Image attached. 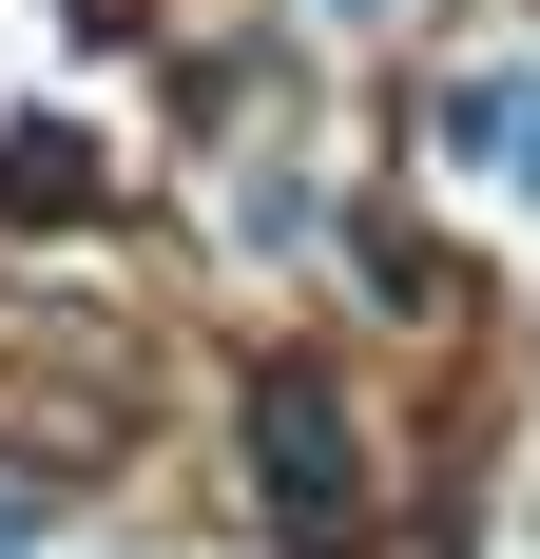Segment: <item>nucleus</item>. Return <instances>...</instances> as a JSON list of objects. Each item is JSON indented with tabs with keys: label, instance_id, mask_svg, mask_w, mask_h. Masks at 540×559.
<instances>
[{
	"label": "nucleus",
	"instance_id": "nucleus-4",
	"mask_svg": "<svg viewBox=\"0 0 540 559\" xmlns=\"http://www.w3.org/2000/svg\"><path fill=\"white\" fill-rule=\"evenodd\" d=\"M78 20H136V0H78Z\"/></svg>",
	"mask_w": 540,
	"mask_h": 559
},
{
	"label": "nucleus",
	"instance_id": "nucleus-2",
	"mask_svg": "<svg viewBox=\"0 0 540 559\" xmlns=\"http://www.w3.org/2000/svg\"><path fill=\"white\" fill-rule=\"evenodd\" d=\"M444 135H463L483 174H521V193H540V58H483V78L444 97Z\"/></svg>",
	"mask_w": 540,
	"mask_h": 559
},
{
	"label": "nucleus",
	"instance_id": "nucleus-1",
	"mask_svg": "<svg viewBox=\"0 0 540 559\" xmlns=\"http://www.w3.org/2000/svg\"><path fill=\"white\" fill-rule=\"evenodd\" d=\"M270 521H290V540H348V502H367V463H348V425H328V386L309 367H290V386H270Z\"/></svg>",
	"mask_w": 540,
	"mask_h": 559
},
{
	"label": "nucleus",
	"instance_id": "nucleus-3",
	"mask_svg": "<svg viewBox=\"0 0 540 559\" xmlns=\"http://www.w3.org/2000/svg\"><path fill=\"white\" fill-rule=\"evenodd\" d=\"M78 193H97L78 135H20V155H0V213H78Z\"/></svg>",
	"mask_w": 540,
	"mask_h": 559
}]
</instances>
